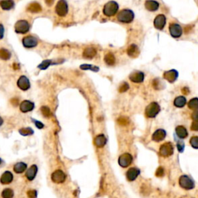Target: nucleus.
Here are the masks:
<instances>
[{
  "instance_id": "obj_6",
  "label": "nucleus",
  "mask_w": 198,
  "mask_h": 198,
  "mask_svg": "<svg viewBox=\"0 0 198 198\" xmlns=\"http://www.w3.org/2000/svg\"><path fill=\"white\" fill-rule=\"evenodd\" d=\"M179 183L180 186L182 188L186 190H191L194 187V183L189 176H186V175H183L181 176V178L179 180Z\"/></svg>"
},
{
  "instance_id": "obj_8",
  "label": "nucleus",
  "mask_w": 198,
  "mask_h": 198,
  "mask_svg": "<svg viewBox=\"0 0 198 198\" xmlns=\"http://www.w3.org/2000/svg\"><path fill=\"white\" fill-rule=\"evenodd\" d=\"M132 162V156L129 153H124L118 158V163L123 168L128 167Z\"/></svg>"
},
{
  "instance_id": "obj_54",
  "label": "nucleus",
  "mask_w": 198,
  "mask_h": 198,
  "mask_svg": "<svg viewBox=\"0 0 198 198\" xmlns=\"http://www.w3.org/2000/svg\"><path fill=\"white\" fill-rule=\"evenodd\" d=\"M2 123H3V119L1 118V117H0V126L2 125Z\"/></svg>"
},
{
  "instance_id": "obj_44",
  "label": "nucleus",
  "mask_w": 198,
  "mask_h": 198,
  "mask_svg": "<svg viewBox=\"0 0 198 198\" xmlns=\"http://www.w3.org/2000/svg\"><path fill=\"white\" fill-rule=\"evenodd\" d=\"M33 122L35 123V126H37L38 129H43V127H44V125H43L42 122H40V121H37V120H34V119H33Z\"/></svg>"
},
{
  "instance_id": "obj_55",
  "label": "nucleus",
  "mask_w": 198,
  "mask_h": 198,
  "mask_svg": "<svg viewBox=\"0 0 198 198\" xmlns=\"http://www.w3.org/2000/svg\"><path fill=\"white\" fill-rule=\"evenodd\" d=\"M2 160H1V159H0V164H1V163H2Z\"/></svg>"
},
{
  "instance_id": "obj_1",
  "label": "nucleus",
  "mask_w": 198,
  "mask_h": 198,
  "mask_svg": "<svg viewBox=\"0 0 198 198\" xmlns=\"http://www.w3.org/2000/svg\"><path fill=\"white\" fill-rule=\"evenodd\" d=\"M134 12L131 9H125L118 14V20L123 23H130L134 19Z\"/></svg>"
},
{
  "instance_id": "obj_18",
  "label": "nucleus",
  "mask_w": 198,
  "mask_h": 198,
  "mask_svg": "<svg viewBox=\"0 0 198 198\" xmlns=\"http://www.w3.org/2000/svg\"><path fill=\"white\" fill-rule=\"evenodd\" d=\"M158 2L155 1V0H147L145 2V7L147 10L150 11V12H155L159 9Z\"/></svg>"
},
{
  "instance_id": "obj_20",
  "label": "nucleus",
  "mask_w": 198,
  "mask_h": 198,
  "mask_svg": "<svg viewBox=\"0 0 198 198\" xmlns=\"http://www.w3.org/2000/svg\"><path fill=\"white\" fill-rule=\"evenodd\" d=\"M37 171H38V168L36 165H33L31 167H30L28 170L27 171L26 173V176H27V180L30 181H33L35 179L36 176H37Z\"/></svg>"
},
{
  "instance_id": "obj_10",
  "label": "nucleus",
  "mask_w": 198,
  "mask_h": 198,
  "mask_svg": "<svg viewBox=\"0 0 198 198\" xmlns=\"http://www.w3.org/2000/svg\"><path fill=\"white\" fill-rule=\"evenodd\" d=\"M22 44L27 48L35 47L38 44V40L33 36H27L22 39Z\"/></svg>"
},
{
  "instance_id": "obj_43",
  "label": "nucleus",
  "mask_w": 198,
  "mask_h": 198,
  "mask_svg": "<svg viewBox=\"0 0 198 198\" xmlns=\"http://www.w3.org/2000/svg\"><path fill=\"white\" fill-rule=\"evenodd\" d=\"M118 122L119 123L120 125H122V126H126L129 123V120L128 118H125V117H121V118H119L118 119Z\"/></svg>"
},
{
  "instance_id": "obj_2",
  "label": "nucleus",
  "mask_w": 198,
  "mask_h": 198,
  "mask_svg": "<svg viewBox=\"0 0 198 198\" xmlns=\"http://www.w3.org/2000/svg\"><path fill=\"white\" fill-rule=\"evenodd\" d=\"M118 10V4L115 1H110L105 5L103 12L106 17H113Z\"/></svg>"
},
{
  "instance_id": "obj_39",
  "label": "nucleus",
  "mask_w": 198,
  "mask_h": 198,
  "mask_svg": "<svg viewBox=\"0 0 198 198\" xmlns=\"http://www.w3.org/2000/svg\"><path fill=\"white\" fill-rule=\"evenodd\" d=\"M152 86H153V87L156 90H160L163 87V84H162L161 82L159 79L153 80V82H152Z\"/></svg>"
},
{
  "instance_id": "obj_5",
  "label": "nucleus",
  "mask_w": 198,
  "mask_h": 198,
  "mask_svg": "<svg viewBox=\"0 0 198 198\" xmlns=\"http://www.w3.org/2000/svg\"><path fill=\"white\" fill-rule=\"evenodd\" d=\"M30 26L27 21L26 20H19L16 23L15 25V31L16 33L20 34H25L30 30Z\"/></svg>"
},
{
  "instance_id": "obj_21",
  "label": "nucleus",
  "mask_w": 198,
  "mask_h": 198,
  "mask_svg": "<svg viewBox=\"0 0 198 198\" xmlns=\"http://www.w3.org/2000/svg\"><path fill=\"white\" fill-rule=\"evenodd\" d=\"M166 135V133L163 129H158L152 135V139L156 142H160V141H163L165 139Z\"/></svg>"
},
{
  "instance_id": "obj_38",
  "label": "nucleus",
  "mask_w": 198,
  "mask_h": 198,
  "mask_svg": "<svg viewBox=\"0 0 198 198\" xmlns=\"http://www.w3.org/2000/svg\"><path fill=\"white\" fill-rule=\"evenodd\" d=\"M191 146L194 149H198V136H193L190 140Z\"/></svg>"
},
{
  "instance_id": "obj_19",
  "label": "nucleus",
  "mask_w": 198,
  "mask_h": 198,
  "mask_svg": "<svg viewBox=\"0 0 198 198\" xmlns=\"http://www.w3.org/2000/svg\"><path fill=\"white\" fill-rule=\"evenodd\" d=\"M12 181H13V175L9 171L4 172L3 174L2 175L1 178H0V182L2 184H9Z\"/></svg>"
},
{
  "instance_id": "obj_28",
  "label": "nucleus",
  "mask_w": 198,
  "mask_h": 198,
  "mask_svg": "<svg viewBox=\"0 0 198 198\" xmlns=\"http://www.w3.org/2000/svg\"><path fill=\"white\" fill-rule=\"evenodd\" d=\"M27 166L25 163H22V162H19L17 163V164H15L13 167V170L15 173H22L23 172H25V170H27Z\"/></svg>"
},
{
  "instance_id": "obj_22",
  "label": "nucleus",
  "mask_w": 198,
  "mask_h": 198,
  "mask_svg": "<svg viewBox=\"0 0 198 198\" xmlns=\"http://www.w3.org/2000/svg\"><path fill=\"white\" fill-rule=\"evenodd\" d=\"M127 53L129 57H131L136 58L139 56V50L136 45L132 44L129 47V48H128Z\"/></svg>"
},
{
  "instance_id": "obj_25",
  "label": "nucleus",
  "mask_w": 198,
  "mask_h": 198,
  "mask_svg": "<svg viewBox=\"0 0 198 198\" xmlns=\"http://www.w3.org/2000/svg\"><path fill=\"white\" fill-rule=\"evenodd\" d=\"M0 6L3 10H10L14 6L13 0H2L0 1Z\"/></svg>"
},
{
  "instance_id": "obj_35",
  "label": "nucleus",
  "mask_w": 198,
  "mask_h": 198,
  "mask_svg": "<svg viewBox=\"0 0 198 198\" xmlns=\"http://www.w3.org/2000/svg\"><path fill=\"white\" fill-rule=\"evenodd\" d=\"M19 132L20 133L22 136H31L32 134H33V130L30 127L22 128V129H19Z\"/></svg>"
},
{
  "instance_id": "obj_4",
  "label": "nucleus",
  "mask_w": 198,
  "mask_h": 198,
  "mask_svg": "<svg viewBox=\"0 0 198 198\" xmlns=\"http://www.w3.org/2000/svg\"><path fill=\"white\" fill-rule=\"evenodd\" d=\"M55 11H56V13L59 17H65L68 12L67 2L65 0H60V1H58V2L57 3L56 8H55Z\"/></svg>"
},
{
  "instance_id": "obj_53",
  "label": "nucleus",
  "mask_w": 198,
  "mask_h": 198,
  "mask_svg": "<svg viewBox=\"0 0 198 198\" xmlns=\"http://www.w3.org/2000/svg\"><path fill=\"white\" fill-rule=\"evenodd\" d=\"M13 67H14V68H15V69H19V64H13Z\"/></svg>"
},
{
  "instance_id": "obj_16",
  "label": "nucleus",
  "mask_w": 198,
  "mask_h": 198,
  "mask_svg": "<svg viewBox=\"0 0 198 198\" xmlns=\"http://www.w3.org/2000/svg\"><path fill=\"white\" fill-rule=\"evenodd\" d=\"M144 75L142 71H136V72H133L130 74L129 76V79H130L131 82H135V83H141L143 82Z\"/></svg>"
},
{
  "instance_id": "obj_24",
  "label": "nucleus",
  "mask_w": 198,
  "mask_h": 198,
  "mask_svg": "<svg viewBox=\"0 0 198 198\" xmlns=\"http://www.w3.org/2000/svg\"><path fill=\"white\" fill-rule=\"evenodd\" d=\"M27 11L30 12H33V13H37V12H40L42 11V7L38 2H33L30 3L27 8Z\"/></svg>"
},
{
  "instance_id": "obj_32",
  "label": "nucleus",
  "mask_w": 198,
  "mask_h": 198,
  "mask_svg": "<svg viewBox=\"0 0 198 198\" xmlns=\"http://www.w3.org/2000/svg\"><path fill=\"white\" fill-rule=\"evenodd\" d=\"M51 64H56V63L53 62V61H50V60H45L40 64L38 65V68L40 70H46L47 68H48V67L51 65Z\"/></svg>"
},
{
  "instance_id": "obj_3",
  "label": "nucleus",
  "mask_w": 198,
  "mask_h": 198,
  "mask_svg": "<svg viewBox=\"0 0 198 198\" xmlns=\"http://www.w3.org/2000/svg\"><path fill=\"white\" fill-rule=\"evenodd\" d=\"M160 111V106L157 102H152L146 108V116L148 118H155Z\"/></svg>"
},
{
  "instance_id": "obj_45",
  "label": "nucleus",
  "mask_w": 198,
  "mask_h": 198,
  "mask_svg": "<svg viewBox=\"0 0 198 198\" xmlns=\"http://www.w3.org/2000/svg\"><path fill=\"white\" fill-rule=\"evenodd\" d=\"M191 130L198 131V121H194L191 125Z\"/></svg>"
},
{
  "instance_id": "obj_29",
  "label": "nucleus",
  "mask_w": 198,
  "mask_h": 198,
  "mask_svg": "<svg viewBox=\"0 0 198 198\" xmlns=\"http://www.w3.org/2000/svg\"><path fill=\"white\" fill-rule=\"evenodd\" d=\"M186 103V98L183 96H179L177 98H175L174 100V105L177 108H183V106H185Z\"/></svg>"
},
{
  "instance_id": "obj_41",
  "label": "nucleus",
  "mask_w": 198,
  "mask_h": 198,
  "mask_svg": "<svg viewBox=\"0 0 198 198\" xmlns=\"http://www.w3.org/2000/svg\"><path fill=\"white\" fill-rule=\"evenodd\" d=\"M27 196L29 198H37V191L35 190H30L27 192Z\"/></svg>"
},
{
  "instance_id": "obj_12",
  "label": "nucleus",
  "mask_w": 198,
  "mask_h": 198,
  "mask_svg": "<svg viewBox=\"0 0 198 198\" xmlns=\"http://www.w3.org/2000/svg\"><path fill=\"white\" fill-rule=\"evenodd\" d=\"M166 19L164 15H158L154 19V27L157 29V30H162L166 26Z\"/></svg>"
},
{
  "instance_id": "obj_40",
  "label": "nucleus",
  "mask_w": 198,
  "mask_h": 198,
  "mask_svg": "<svg viewBox=\"0 0 198 198\" xmlns=\"http://www.w3.org/2000/svg\"><path fill=\"white\" fill-rule=\"evenodd\" d=\"M164 175V169L162 166H160L158 169L156 170V176H158V177H162Z\"/></svg>"
},
{
  "instance_id": "obj_42",
  "label": "nucleus",
  "mask_w": 198,
  "mask_h": 198,
  "mask_svg": "<svg viewBox=\"0 0 198 198\" xmlns=\"http://www.w3.org/2000/svg\"><path fill=\"white\" fill-rule=\"evenodd\" d=\"M129 86L128 84V83H123L119 87V92H126V91L129 90Z\"/></svg>"
},
{
  "instance_id": "obj_47",
  "label": "nucleus",
  "mask_w": 198,
  "mask_h": 198,
  "mask_svg": "<svg viewBox=\"0 0 198 198\" xmlns=\"http://www.w3.org/2000/svg\"><path fill=\"white\" fill-rule=\"evenodd\" d=\"M11 104L13 106H17L19 105V99L17 98H13L12 99H11Z\"/></svg>"
},
{
  "instance_id": "obj_33",
  "label": "nucleus",
  "mask_w": 198,
  "mask_h": 198,
  "mask_svg": "<svg viewBox=\"0 0 198 198\" xmlns=\"http://www.w3.org/2000/svg\"><path fill=\"white\" fill-rule=\"evenodd\" d=\"M14 196V192L12 190L9 189V188H6V189L3 190L2 192V198H12Z\"/></svg>"
},
{
  "instance_id": "obj_31",
  "label": "nucleus",
  "mask_w": 198,
  "mask_h": 198,
  "mask_svg": "<svg viewBox=\"0 0 198 198\" xmlns=\"http://www.w3.org/2000/svg\"><path fill=\"white\" fill-rule=\"evenodd\" d=\"M11 57V53L8 50L0 49V59L3 60V61H7L9 60Z\"/></svg>"
},
{
  "instance_id": "obj_36",
  "label": "nucleus",
  "mask_w": 198,
  "mask_h": 198,
  "mask_svg": "<svg viewBox=\"0 0 198 198\" xmlns=\"http://www.w3.org/2000/svg\"><path fill=\"white\" fill-rule=\"evenodd\" d=\"M41 112H42V114H43V116L44 117H46V118H50V117L51 116V115H52L50 109L47 106L41 107Z\"/></svg>"
},
{
  "instance_id": "obj_17",
  "label": "nucleus",
  "mask_w": 198,
  "mask_h": 198,
  "mask_svg": "<svg viewBox=\"0 0 198 198\" xmlns=\"http://www.w3.org/2000/svg\"><path fill=\"white\" fill-rule=\"evenodd\" d=\"M140 173V170L136 167H132L130 168L126 173V177L129 181H133L138 177V176Z\"/></svg>"
},
{
  "instance_id": "obj_14",
  "label": "nucleus",
  "mask_w": 198,
  "mask_h": 198,
  "mask_svg": "<svg viewBox=\"0 0 198 198\" xmlns=\"http://www.w3.org/2000/svg\"><path fill=\"white\" fill-rule=\"evenodd\" d=\"M163 77L170 83H173L176 82L178 77V72L176 70H170V71H166L163 74Z\"/></svg>"
},
{
  "instance_id": "obj_37",
  "label": "nucleus",
  "mask_w": 198,
  "mask_h": 198,
  "mask_svg": "<svg viewBox=\"0 0 198 198\" xmlns=\"http://www.w3.org/2000/svg\"><path fill=\"white\" fill-rule=\"evenodd\" d=\"M80 68L82 70H92V71H95V72H97L99 70L98 67H94L91 65V64H82V65H81Z\"/></svg>"
},
{
  "instance_id": "obj_30",
  "label": "nucleus",
  "mask_w": 198,
  "mask_h": 198,
  "mask_svg": "<svg viewBox=\"0 0 198 198\" xmlns=\"http://www.w3.org/2000/svg\"><path fill=\"white\" fill-rule=\"evenodd\" d=\"M105 61L106 64L109 66H112L116 63V57L111 53H108L105 56Z\"/></svg>"
},
{
  "instance_id": "obj_51",
  "label": "nucleus",
  "mask_w": 198,
  "mask_h": 198,
  "mask_svg": "<svg viewBox=\"0 0 198 198\" xmlns=\"http://www.w3.org/2000/svg\"><path fill=\"white\" fill-rule=\"evenodd\" d=\"M45 2L48 6H51L54 2V0H45Z\"/></svg>"
},
{
  "instance_id": "obj_15",
  "label": "nucleus",
  "mask_w": 198,
  "mask_h": 198,
  "mask_svg": "<svg viewBox=\"0 0 198 198\" xmlns=\"http://www.w3.org/2000/svg\"><path fill=\"white\" fill-rule=\"evenodd\" d=\"M34 103L33 102L30 101L26 100L23 101L21 102L20 106H19V108H20V111L22 112H29V111H31L34 108Z\"/></svg>"
},
{
  "instance_id": "obj_50",
  "label": "nucleus",
  "mask_w": 198,
  "mask_h": 198,
  "mask_svg": "<svg viewBox=\"0 0 198 198\" xmlns=\"http://www.w3.org/2000/svg\"><path fill=\"white\" fill-rule=\"evenodd\" d=\"M182 92H183V95H188V94L190 93V90L188 87H183V89H182Z\"/></svg>"
},
{
  "instance_id": "obj_27",
  "label": "nucleus",
  "mask_w": 198,
  "mask_h": 198,
  "mask_svg": "<svg viewBox=\"0 0 198 198\" xmlns=\"http://www.w3.org/2000/svg\"><path fill=\"white\" fill-rule=\"evenodd\" d=\"M176 133L178 136V137L181 138V139H185L188 136L187 130H186L184 126H179L176 128Z\"/></svg>"
},
{
  "instance_id": "obj_9",
  "label": "nucleus",
  "mask_w": 198,
  "mask_h": 198,
  "mask_svg": "<svg viewBox=\"0 0 198 198\" xmlns=\"http://www.w3.org/2000/svg\"><path fill=\"white\" fill-rule=\"evenodd\" d=\"M51 180L52 181L56 183H64L66 180V175L62 170H57L52 173Z\"/></svg>"
},
{
  "instance_id": "obj_26",
  "label": "nucleus",
  "mask_w": 198,
  "mask_h": 198,
  "mask_svg": "<svg viewBox=\"0 0 198 198\" xmlns=\"http://www.w3.org/2000/svg\"><path fill=\"white\" fill-rule=\"evenodd\" d=\"M106 142L107 139L104 135H99V136H96V138L95 139V145L97 147H99V148L103 147L106 144Z\"/></svg>"
},
{
  "instance_id": "obj_7",
  "label": "nucleus",
  "mask_w": 198,
  "mask_h": 198,
  "mask_svg": "<svg viewBox=\"0 0 198 198\" xmlns=\"http://www.w3.org/2000/svg\"><path fill=\"white\" fill-rule=\"evenodd\" d=\"M173 146L170 142H166L163 144L160 148V156L163 157H168L173 155Z\"/></svg>"
},
{
  "instance_id": "obj_13",
  "label": "nucleus",
  "mask_w": 198,
  "mask_h": 198,
  "mask_svg": "<svg viewBox=\"0 0 198 198\" xmlns=\"http://www.w3.org/2000/svg\"><path fill=\"white\" fill-rule=\"evenodd\" d=\"M17 86L22 91H27L30 87V83L26 76H21L17 81Z\"/></svg>"
},
{
  "instance_id": "obj_46",
  "label": "nucleus",
  "mask_w": 198,
  "mask_h": 198,
  "mask_svg": "<svg viewBox=\"0 0 198 198\" xmlns=\"http://www.w3.org/2000/svg\"><path fill=\"white\" fill-rule=\"evenodd\" d=\"M191 117H192L194 121H198V110H196L195 111H194Z\"/></svg>"
},
{
  "instance_id": "obj_48",
  "label": "nucleus",
  "mask_w": 198,
  "mask_h": 198,
  "mask_svg": "<svg viewBox=\"0 0 198 198\" xmlns=\"http://www.w3.org/2000/svg\"><path fill=\"white\" fill-rule=\"evenodd\" d=\"M177 148L180 152H183V148H184V144H183L182 142H179L177 144Z\"/></svg>"
},
{
  "instance_id": "obj_49",
  "label": "nucleus",
  "mask_w": 198,
  "mask_h": 198,
  "mask_svg": "<svg viewBox=\"0 0 198 198\" xmlns=\"http://www.w3.org/2000/svg\"><path fill=\"white\" fill-rule=\"evenodd\" d=\"M4 27L2 24H0V40L3 38V36H4Z\"/></svg>"
},
{
  "instance_id": "obj_52",
  "label": "nucleus",
  "mask_w": 198,
  "mask_h": 198,
  "mask_svg": "<svg viewBox=\"0 0 198 198\" xmlns=\"http://www.w3.org/2000/svg\"><path fill=\"white\" fill-rule=\"evenodd\" d=\"M191 27H193L192 26H187V27H186V28H185V31H186V33H188V30H189V31H190V30H191V29H192Z\"/></svg>"
},
{
  "instance_id": "obj_34",
  "label": "nucleus",
  "mask_w": 198,
  "mask_h": 198,
  "mask_svg": "<svg viewBox=\"0 0 198 198\" xmlns=\"http://www.w3.org/2000/svg\"><path fill=\"white\" fill-rule=\"evenodd\" d=\"M188 107L191 109L198 110V98H194L190 100V101L188 102Z\"/></svg>"
},
{
  "instance_id": "obj_23",
  "label": "nucleus",
  "mask_w": 198,
  "mask_h": 198,
  "mask_svg": "<svg viewBox=\"0 0 198 198\" xmlns=\"http://www.w3.org/2000/svg\"><path fill=\"white\" fill-rule=\"evenodd\" d=\"M97 50L94 47H87L83 52V57L86 59H92L96 55Z\"/></svg>"
},
{
  "instance_id": "obj_11",
  "label": "nucleus",
  "mask_w": 198,
  "mask_h": 198,
  "mask_svg": "<svg viewBox=\"0 0 198 198\" xmlns=\"http://www.w3.org/2000/svg\"><path fill=\"white\" fill-rule=\"evenodd\" d=\"M169 30H170V35L173 37H174V38H179V37H181L182 33H183L182 27L179 24L176 23L170 24V27H169Z\"/></svg>"
}]
</instances>
